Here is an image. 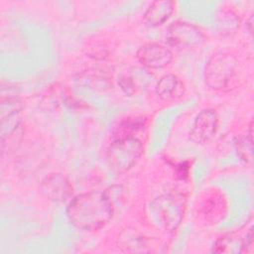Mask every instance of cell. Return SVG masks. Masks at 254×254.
Returning <instances> with one entry per match:
<instances>
[{
  "label": "cell",
  "instance_id": "obj_1",
  "mask_svg": "<svg viewBox=\"0 0 254 254\" xmlns=\"http://www.w3.org/2000/svg\"><path fill=\"white\" fill-rule=\"evenodd\" d=\"M113 201L106 191L91 190L74 196L66 207L68 221L76 228L94 231L112 218Z\"/></svg>",
  "mask_w": 254,
  "mask_h": 254
},
{
  "label": "cell",
  "instance_id": "obj_2",
  "mask_svg": "<svg viewBox=\"0 0 254 254\" xmlns=\"http://www.w3.org/2000/svg\"><path fill=\"white\" fill-rule=\"evenodd\" d=\"M239 65L228 53H216L207 61L204 68L206 84L217 91H230L238 85Z\"/></svg>",
  "mask_w": 254,
  "mask_h": 254
},
{
  "label": "cell",
  "instance_id": "obj_3",
  "mask_svg": "<svg viewBox=\"0 0 254 254\" xmlns=\"http://www.w3.org/2000/svg\"><path fill=\"white\" fill-rule=\"evenodd\" d=\"M186 198L184 194L168 193L150 202L149 215L153 223L168 231L178 228L184 217Z\"/></svg>",
  "mask_w": 254,
  "mask_h": 254
},
{
  "label": "cell",
  "instance_id": "obj_4",
  "mask_svg": "<svg viewBox=\"0 0 254 254\" xmlns=\"http://www.w3.org/2000/svg\"><path fill=\"white\" fill-rule=\"evenodd\" d=\"M143 150L142 142L136 137L116 138L106 152L108 166L117 174L124 173L138 162Z\"/></svg>",
  "mask_w": 254,
  "mask_h": 254
},
{
  "label": "cell",
  "instance_id": "obj_5",
  "mask_svg": "<svg viewBox=\"0 0 254 254\" xmlns=\"http://www.w3.org/2000/svg\"><path fill=\"white\" fill-rule=\"evenodd\" d=\"M167 40L172 47L179 50H187L200 47L206 38L193 24L177 21L168 28Z\"/></svg>",
  "mask_w": 254,
  "mask_h": 254
},
{
  "label": "cell",
  "instance_id": "obj_6",
  "mask_svg": "<svg viewBox=\"0 0 254 254\" xmlns=\"http://www.w3.org/2000/svg\"><path fill=\"white\" fill-rule=\"evenodd\" d=\"M154 80V75L144 66L133 65L124 69L118 75V85L128 96L144 93L149 89Z\"/></svg>",
  "mask_w": 254,
  "mask_h": 254
},
{
  "label": "cell",
  "instance_id": "obj_7",
  "mask_svg": "<svg viewBox=\"0 0 254 254\" xmlns=\"http://www.w3.org/2000/svg\"><path fill=\"white\" fill-rule=\"evenodd\" d=\"M136 57L142 66L148 69H159L171 64L173 53L166 46L157 43H149L138 49Z\"/></svg>",
  "mask_w": 254,
  "mask_h": 254
},
{
  "label": "cell",
  "instance_id": "obj_8",
  "mask_svg": "<svg viewBox=\"0 0 254 254\" xmlns=\"http://www.w3.org/2000/svg\"><path fill=\"white\" fill-rule=\"evenodd\" d=\"M219 118L215 110L203 109L201 110L191 125L190 132V138L197 144H203L209 141L216 133L218 129Z\"/></svg>",
  "mask_w": 254,
  "mask_h": 254
},
{
  "label": "cell",
  "instance_id": "obj_9",
  "mask_svg": "<svg viewBox=\"0 0 254 254\" xmlns=\"http://www.w3.org/2000/svg\"><path fill=\"white\" fill-rule=\"evenodd\" d=\"M40 190L45 197L57 202L65 201L72 195V186L63 174H51L45 178Z\"/></svg>",
  "mask_w": 254,
  "mask_h": 254
},
{
  "label": "cell",
  "instance_id": "obj_10",
  "mask_svg": "<svg viewBox=\"0 0 254 254\" xmlns=\"http://www.w3.org/2000/svg\"><path fill=\"white\" fill-rule=\"evenodd\" d=\"M155 89L162 100L172 101L181 98L185 94L186 85L178 75L167 73L158 80Z\"/></svg>",
  "mask_w": 254,
  "mask_h": 254
},
{
  "label": "cell",
  "instance_id": "obj_11",
  "mask_svg": "<svg viewBox=\"0 0 254 254\" xmlns=\"http://www.w3.org/2000/svg\"><path fill=\"white\" fill-rule=\"evenodd\" d=\"M227 210V201L223 193L214 190L202 202L201 214L203 217L212 222L217 223L223 218Z\"/></svg>",
  "mask_w": 254,
  "mask_h": 254
},
{
  "label": "cell",
  "instance_id": "obj_12",
  "mask_svg": "<svg viewBox=\"0 0 254 254\" xmlns=\"http://www.w3.org/2000/svg\"><path fill=\"white\" fill-rule=\"evenodd\" d=\"M174 8L175 3L173 1H154L144 14V22L150 27L160 26L171 17Z\"/></svg>",
  "mask_w": 254,
  "mask_h": 254
},
{
  "label": "cell",
  "instance_id": "obj_13",
  "mask_svg": "<svg viewBox=\"0 0 254 254\" xmlns=\"http://www.w3.org/2000/svg\"><path fill=\"white\" fill-rule=\"evenodd\" d=\"M243 249L244 238L234 233H228L216 240L212 251L215 253H239L243 252Z\"/></svg>",
  "mask_w": 254,
  "mask_h": 254
},
{
  "label": "cell",
  "instance_id": "obj_14",
  "mask_svg": "<svg viewBox=\"0 0 254 254\" xmlns=\"http://www.w3.org/2000/svg\"><path fill=\"white\" fill-rule=\"evenodd\" d=\"M146 126V119L142 116L132 117L122 121L116 130L114 131V136L116 138H125V137H135L134 135L139 131L143 130Z\"/></svg>",
  "mask_w": 254,
  "mask_h": 254
},
{
  "label": "cell",
  "instance_id": "obj_15",
  "mask_svg": "<svg viewBox=\"0 0 254 254\" xmlns=\"http://www.w3.org/2000/svg\"><path fill=\"white\" fill-rule=\"evenodd\" d=\"M236 144H237V150H238L241 158L245 161H251V159H252V147L247 148L246 138L240 139Z\"/></svg>",
  "mask_w": 254,
  "mask_h": 254
},
{
  "label": "cell",
  "instance_id": "obj_16",
  "mask_svg": "<svg viewBox=\"0 0 254 254\" xmlns=\"http://www.w3.org/2000/svg\"><path fill=\"white\" fill-rule=\"evenodd\" d=\"M252 20H253V16L251 15L250 16V18H249V20H248V22H247V26H248V30H249V33L250 34H252L253 33V29H252Z\"/></svg>",
  "mask_w": 254,
  "mask_h": 254
}]
</instances>
